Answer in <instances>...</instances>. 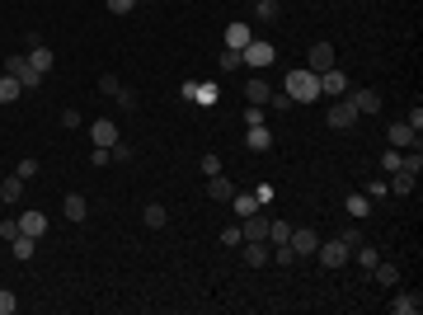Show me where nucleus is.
Here are the masks:
<instances>
[{
    "mask_svg": "<svg viewBox=\"0 0 423 315\" xmlns=\"http://www.w3.org/2000/svg\"><path fill=\"white\" fill-rule=\"evenodd\" d=\"M348 245V250H358V245H367V236H362V226H344V236H339Z\"/></svg>",
    "mask_w": 423,
    "mask_h": 315,
    "instance_id": "2f4dec72",
    "label": "nucleus"
},
{
    "mask_svg": "<svg viewBox=\"0 0 423 315\" xmlns=\"http://www.w3.org/2000/svg\"><path fill=\"white\" fill-rule=\"evenodd\" d=\"M141 217H146V226H151V231L170 226V212H165V202H146V212H141Z\"/></svg>",
    "mask_w": 423,
    "mask_h": 315,
    "instance_id": "cd10ccee",
    "label": "nucleus"
},
{
    "mask_svg": "<svg viewBox=\"0 0 423 315\" xmlns=\"http://www.w3.org/2000/svg\"><path fill=\"white\" fill-rule=\"evenodd\" d=\"M390 311H395V315H419L423 311V292H419V287H414V292H395Z\"/></svg>",
    "mask_w": 423,
    "mask_h": 315,
    "instance_id": "4468645a",
    "label": "nucleus"
},
{
    "mask_svg": "<svg viewBox=\"0 0 423 315\" xmlns=\"http://www.w3.org/2000/svg\"><path fill=\"white\" fill-rule=\"evenodd\" d=\"M362 193H367V197H372V202H381V197H385V193H390V188H385V179H372V184H367Z\"/></svg>",
    "mask_w": 423,
    "mask_h": 315,
    "instance_id": "e433bc0d",
    "label": "nucleus"
},
{
    "mask_svg": "<svg viewBox=\"0 0 423 315\" xmlns=\"http://www.w3.org/2000/svg\"><path fill=\"white\" fill-rule=\"evenodd\" d=\"M19 231H24V236H33V240H42V236H47V217H42V212H24Z\"/></svg>",
    "mask_w": 423,
    "mask_h": 315,
    "instance_id": "4be33fe9",
    "label": "nucleus"
},
{
    "mask_svg": "<svg viewBox=\"0 0 423 315\" xmlns=\"http://www.w3.org/2000/svg\"><path fill=\"white\" fill-rule=\"evenodd\" d=\"M90 141H95V146H113L118 141V122L113 118H95L90 122Z\"/></svg>",
    "mask_w": 423,
    "mask_h": 315,
    "instance_id": "ddd939ff",
    "label": "nucleus"
},
{
    "mask_svg": "<svg viewBox=\"0 0 423 315\" xmlns=\"http://www.w3.org/2000/svg\"><path fill=\"white\" fill-rule=\"evenodd\" d=\"M19 236V221H0V240H5V245H10V240Z\"/></svg>",
    "mask_w": 423,
    "mask_h": 315,
    "instance_id": "a18cd8bd",
    "label": "nucleus"
},
{
    "mask_svg": "<svg viewBox=\"0 0 423 315\" xmlns=\"http://www.w3.org/2000/svg\"><path fill=\"white\" fill-rule=\"evenodd\" d=\"M414 184H419V179L404 175V170H390V179H385V188H390L395 197H409V193H414Z\"/></svg>",
    "mask_w": 423,
    "mask_h": 315,
    "instance_id": "6ab92c4d",
    "label": "nucleus"
},
{
    "mask_svg": "<svg viewBox=\"0 0 423 315\" xmlns=\"http://www.w3.org/2000/svg\"><path fill=\"white\" fill-rule=\"evenodd\" d=\"M353 85H348V76L339 71V66H329V71H320V99H344Z\"/></svg>",
    "mask_w": 423,
    "mask_h": 315,
    "instance_id": "423d86ee",
    "label": "nucleus"
},
{
    "mask_svg": "<svg viewBox=\"0 0 423 315\" xmlns=\"http://www.w3.org/2000/svg\"><path fill=\"white\" fill-rule=\"evenodd\" d=\"M269 95H273V85L264 76H250V80H245V99H250V104H269Z\"/></svg>",
    "mask_w": 423,
    "mask_h": 315,
    "instance_id": "412c9836",
    "label": "nucleus"
},
{
    "mask_svg": "<svg viewBox=\"0 0 423 315\" xmlns=\"http://www.w3.org/2000/svg\"><path fill=\"white\" fill-rule=\"evenodd\" d=\"M240 61H245V71H269L273 61H278V47L264 38H250V47L240 52Z\"/></svg>",
    "mask_w": 423,
    "mask_h": 315,
    "instance_id": "f03ea898",
    "label": "nucleus"
},
{
    "mask_svg": "<svg viewBox=\"0 0 423 315\" xmlns=\"http://www.w3.org/2000/svg\"><path fill=\"white\" fill-rule=\"evenodd\" d=\"M250 38H254L250 24H226V47H231V52H245V47H250Z\"/></svg>",
    "mask_w": 423,
    "mask_h": 315,
    "instance_id": "dca6fc26",
    "label": "nucleus"
},
{
    "mask_svg": "<svg viewBox=\"0 0 423 315\" xmlns=\"http://www.w3.org/2000/svg\"><path fill=\"white\" fill-rule=\"evenodd\" d=\"M245 122L259 127V122H264V104H250V108H245Z\"/></svg>",
    "mask_w": 423,
    "mask_h": 315,
    "instance_id": "37998d69",
    "label": "nucleus"
},
{
    "mask_svg": "<svg viewBox=\"0 0 423 315\" xmlns=\"http://www.w3.org/2000/svg\"><path fill=\"white\" fill-rule=\"evenodd\" d=\"M24 95V85L15 76H0V104H15V99Z\"/></svg>",
    "mask_w": 423,
    "mask_h": 315,
    "instance_id": "c85d7f7f",
    "label": "nucleus"
},
{
    "mask_svg": "<svg viewBox=\"0 0 423 315\" xmlns=\"http://www.w3.org/2000/svg\"><path fill=\"white\" fill-rule=\"evenodd\" d=\"M315 259H320V268H344V264H353V250H348L344 240H320Z\"/></svg>",
    "mask_w": 423,
    "mask_h": 315,
    "instance_id": "7ed1b4c3",
    "label": "nucleus"
},
{
    "mask_svg": "<svg viewBox=\"0 0 423 315\" xmlns=\"http://www.w3.org/2000/svg\"><path fill=\"white\" fill-rule=\"evenodd\" d=\"M240 259H245L250 268H264V264H273V245L269 240H245V245H240Z\"/></svg>",
    "mask_w": 423,
    "mask_h": 315,
    "instance_id": "6e6552de",
    "label": "nucleus"
},
{
    "mask_svg": "<svg viewBox=\"0 0 423 315\" xmlns=\"http://www.w3.org/2000/svg\"><path fill=\"white\" fill-rule=\"evenodd\" d=\"M19 197H24V179L19 175L0 179V202H19Z\"/></svg>",
    "mask_w": 423,
    "mask_h": 315,
    "instance_id": "bb28decb",
    "label": "nucleus"
},
{
    "mask_svg": "<svg viewBox=\"0 0 423 315\" xmlns=\"http://www.w3.org/2000/svg\"><path fill=\"white\" fill-rule=\"evenodd\" d=\"M372 277H376L381 287H400V268H395V264H385V259H376V268H372Z\"/></svg>",
    "mask_w": 423,
    "mask_h": 315,
    "instance_id": "b1692460",
    "label": "nucleus"
},
{
    "mask_svg": "<svg viewBox=\"0 0 423 315\" xmlns=\"http://www.w3.org/2000/svg\"><path fill=\"white\" fill-rule=\"evenodd\" d=\"M269 104L278 108V113H287V108H296V104L287 99V90H278V95H269Z\"/></svg>",
    "mask_w": 423,
    "mask_h": 315,
    "instance_id": "ea45409f",
    "label": "nucleus"
},
{
    "mask_svg": "<svg viewBox=\"0 0 423 315\" xmlns=\"http://www.w3.org/2000/svg\"><path fill=\"white\" fill-rule=\"evenodd\" d=\"M19 311V301H15V292H5V287H0V315H15Z\"/></svg>",
    "mask_w": 423,
    "mask_h": 315,
    "instance_id": "58836bf2",
    "label": "nucleus"
},
{
    "mask_svg": "<svg viewBox=\"0 0 423 315\" xmlns=\"http://www.w3.org/2000/svg\"><path fill=\"white\" fill-rule=\"evenodd\" d=\"M109 10H113V15H127V10H136V0H109Z\"/></svg>",
    "mask_w": 423,
    "mask_h": 315,
    "instance_id": "49530a36",
    "label": "nucleus"
},
{
    "mask_svg": "<svg viewBox=\"0 0 423 315\" xmlns=\"http://www.w3.org/2000/svg\"><path fill=\"white\" fill-rule=\"evenodd\" d=\"M329 66H339V52H334V42H310V52H306V71H315V76H320V71H329Z\"/></svg>",
    "mask_w": 423,
    "mask_h": 315,
    "instance_id": "39448f33",
    "label": "nucleus"
},
{
    "mask_svg": "<svg viewBox=\"0 0 423 315\" xmlns=\"http://www.w3.org/2000/svg\"><path fill=\"white\" fill-rule=\"evenodd\" d=\"M10 250H15V259H19V264H29V259H33V250H38V240H33V236H24V231H19V236L10 240Z\"/></svg>",
    "mask_w": 423,
    "mask_h": 315,
    "instance_id": "a878e982",
    "label": "nucleus"
},
{
    "mask_svg": "<svg viewBox=\"0 0 423 315\" xmlns=\"http://www.w3.org/2000/svg\"><path fill=\"white\" fill-rule=\"evenodd\" d=\"M221 71H245V61H240V52H231V47H226V52H221Z\"/></svg>",
    "mask_w": 423,
    "mask_h": 315,
    "instance_id": "c9c22d12",
    "label": "nucleus"
},
{
    "mask_svg": "<svg viewBox=\"0 0 423 315\" xmlns=\"http://www.w3.org/2000/svg\"><path fill=\"white\" fill-rule=\"evenodd\" d=\"M273 264H282V268L296 264V250H292V245H273Z\"/></svg>",
    "mask_w": 423,
    "mask_h": 315,
    "instance_id": "72a5a7b5",
    "label": "nucleus"
},
{
    "mask_svg": "<svg viewBox=\"0 0 423 315\" xmlns=\"http://www.w3.org/2000/svg\"><path fill=\"white\" fill-rule=\"evenodd\" d=\"M385 137H390V146H400V151H404V146H423V141H419V132H414V127H409V122H390V127H385Z\"/></svg>",
    "mask_w": 423,
    "mask_h": 315,
    "instance_id": "f8f14e48",
    "label": "nucleus"
},
{
    "mask_svg": "<svg viewBox=\"0 0 423 315\" xmlns=\"http://www.w3.org/2000/svg\"><path fill=\"white\" fill-rule=\"evenodd\" d=\"M5 76H15L24 85V90H38L42 85V76L29 66V52H15V57H5Z\"/></svg>",
    "mask_w": 423,
    "mask_h": 315,
    "instance_id": "20e7f679",
    "label": "nucleus"
},
{
    "mask_svg": "<svg viewBox=\"0 0 423 315\" xmlns=\"http://www.w3.org/2000/svg\"><path fill=\"white\" fill-rule=\"evenodd\" d=\"M292 240V221H269V245H287Z\"/></svg>",
    "mask_w": 423,
    "mask_h": 315,
    "instance_id": "c756f323",
    "label": "nucleus"
},
{
    "mask_svg": "<svg viewBox=\"0 0 423 315\" xmlns=\"http://www.w3.org/2000/svg\"><path fill=\"white\" fill-rule=\"evenodd\" d=\"M15 175H19L24 184H29V179H38V160H19V170H15Z\"/></svg>",
    "mask_w": 423,
    "mask_h": 315,
    "instance_id": "a19ab883",
    "label": "nucleus"
},
{
    "mask_svg": "<svg viewBox=\"0 0 423 315\" xmlns=\"http://www.w3.org/2000/svg\"><path fill=\"white\" fill-rule=\"evenodd\" d=\"M245 146H250V151H269V146H273V132L259 122V127H250V132H245Z\"/></svg>",
    "mask_w": 423,
    "mask_h": 315,
    "instance_id": "393cba45",
    "label": "nucleus"
},
{
    "mask_svg": "<svg viewBox=\"0 0 423 315\" xmlns=\"http://www.w3.org/2000/svg\"><path fill=\"white\" fill-rule=\"evenodd\" d=\"M325 122H329V127H334V132H348V127L358 122V108H353L348 99H334V108H329V113H325Z\"/></svg>",
    "mask_w": 423,
    "mask_h": 315,
    "instance_id": "0eeeda50",
    "label": "nucleus"
},
{
    "mask_svg": "<svg viewBox=\"0 0 423 315\" xmlns=\"http://www.w3.org/2000/svg\"><path fill=\"white\" fill-rule=\"evenodd\" d=\"M344 207H348V217H353V221L372 217V197H367L362 188H358V193H348V197H344Z\"/></svg>",
    "mask_w": 423,
    "mask_h": 315,
    "instance_id": "a211bd4d",
    "label": "nucleus"
},
{
    "mask_svg": "<svg viewBox=\"0 0 423 315\" xmlns=\"http://www.w3.org/2000/svg\"><path fill=\"white\" fill-rule=\"evenodd\" d=\"M240 236H245V240H269V221L254 212V217H245V221H240Z\"/></svg>",
    "mask_w": 423,
    "mask_h": 315,
    "instance_id": "5701e85b",
    "label": "nucleus"
},
{
    "mask_svg": "<svg viewBox=\"0 0 423 315\" xmlns=\"http://www.w3.org/2000/svg\"><path fill=\"white\" fill-rule=\"evenodd\" d=\"M231 193H235V184L226 175H212L207 179V197H212V202H231Z\"/></svg>",
    "mask_w": 423,
    "mask_h": 315,
    "instance_id": "aec40b11",
    "label": "nucleus"
},
{
    "mask_svg": "<svg viewBox=\"0 0 423 315\" xmlns=\"http://www.w3.org/2000/svg\"><path fill=\"white\" fill-rule=\"evenodd\" d=\"M99 90H104V95H113V99H118V90H122V85H118V76H99Z\"/></svg>",
    "mask_w": 423,
    "mask_h": 315,
    "instance_id": "c03bdc74",
    "label": "nucleus"
},
{
    "mask_svg": "<svg viewBox=\"0 0 423 315\" xmlns=\"http://www.w3.org/2000/svg\"><path fill=\"white\" fill-rule=\"evenodd\" d=\"M29 66H33L38 76H47V71L57 66V52H52L47 42H38V38H33V47H29Z\"/></svg>",
    "mask_w": 423,
    "mask_h": 315,
    "instance_id": "9b49d317",
    "label": "nucleus"
},
{
    "mask_svg": "<svg viewBox=\"0 0 423 315\" xmlns=\"http://www.w3.org/2000/svg\"><path fill=\"white\" fill-rule=\"evenodd\" d=\"M250 5L259 19H278V0H250Z\"/></svg>",
    "mask_w": 423,
    "mask_h": 315,
    "instance_id": "473e14b6",
    "label": "nucleus"
},
{
    "mask_svg": "<svg viewBox=\"0 0 423 315\" xmlns=\"http://www.w3.org/2000/svg\"><path fill=\"white\" fill-rule=\"evenodd\" d=\"M61 212H66V221H71V226H80V221L90 217V202H85L80 193H71L66 202H61Z\"/></svg>",
    "mask_w": 423,
    "mask_h": 315,
    "instance_id": "f3484780",
    "label": "nucleus"
},
{
    "mask_svg": "<svg viewBox=\"0 0 423 315\" xmlns=\"http://www.w3.org/2000/svg\"><path fill=\"white\" fill-rule=\"evenodd\" d=\"M381 170H385V175H390V170H400V146H395V151H385V156H381Z\"/></svg>",
    "mask_w": 423,
    "mask_h": 315,
    "instance_id": "79ce46f5",
    "label": "nucleus"
},
{
    "mask_svg": "<svg viewBox=\"0 0 423 315\" xmlns=\"http://www.w3.org/2000/svg\"><path fill=\"white\" fill-rule=\"evenodd\" d=\"M221 245H226V250H240V245H245L240 226H226V231H221Z\"/></svg>",
    "mask_w": 423,
    "mask_h": 315,
    "instance_id": "f704fd0d",
    "label": "nucleus"
},
{
    "mask_svg": "<svg viewBox=\"0 0 423 315\" xmlns=\"http://www.w3.org/2000/svg\"><path fill=\"white\" fill-rule=\"evenodd\" d=\"M231 207H235V217H240V221L254 217V212H264V202L254 197V188H250V193H240V188H235V193H231Z\"/></svg>",
    "mask_w": 423,
    "mask_h": 315,
    "instance_id": "2eb2a0df",
    "label": "nucleus"
},
{
    "mask_svg": "<svg viewBox=\"0 0 423 315\" xmlns=\"http://www.w3.org/2000/svg\"><path fill=\"white\" fill-rule=\"evenodd\" d=\"M287 99L292 104H315L320 99V76L315 71H306V66H296V71H287Z\"/></svg>",
    "mask_w": 423,
    "mask_h": 315,
    "instance_id": "f257e3e1",
    "label": "nucleus"
},
{
    "mask_svg": "<svg viewBox=\"0 0 423 315\" xmlns=\"http://www.w3.org/2000/svg\"><path fill=\"white\" fill-rule=\"evenodd\" d=\"M118 104H122V108L132 113V108H136V95H132V90H118Z\"/></svg>",
    "mask_w": 423,
    "mask_h": 315,
    "instance_id": "de8ad7c7",
    "label": "nucleus"
},
{
    "mask_svg": "<svg viewBox=\"0 0 423 315\" xmlns=\"http://www.w3.org/2000/svg\"><path fill=\"white\" fill-rule=\"evenodd\" d=\"M292 250H296V259H315V245H320V236L310 231V226H292Z\"/></svg>",
    "mask_w": 423,
    "mask_h": 315,
    "instance_id": "1a4fd4ad",
    "label": "nucleus"
},
{
    "mask_svg": "<svg viewBox=\"0 0 423 315\" xmlns=\"http://www.w3.org/2000/svg\"><path fill=\"white\" fill-rule=\"evenodd\" d=\"M109 160H118V165H127V160H132V146H127V141L118 137L113 146H109Z\"/></svg>",
    "mask_w": 423,
    "mask_h": 315,
    "instance_id": "7c9ffc66",
    "label": "nucleus"
},
{
    "mask_svg": "<svg viewBox=\"0 0 423 315\" xmlns=\"http://www.w3.org/2000/svg\"><path fill=\"white\" fill-rule=\"evenodd\" d=\"M202 175H221V156H216V151H207V156H202Z\"/></svg>",
    "mask_w": 423,
    "mask_h": 315,
    "instance_id": "4c0bfd02",
    "label": "nucleus"
},
{
    "mask_svg": "<svg viewBox=\"0 0 423 315\" xmlns=\"http://www.w3.org/2000/svg\"><path fill=\"white\" fill-rule=\"evenodd\" d=\"M344 99L358 108V118H362V113H381V95H376V90H348Z\"/></svg>",
    "mask_w": 423,
    "mask_h": 315,
    "instance_id": "9d476101",
    "label": "nucleus"
}]
</instances>
